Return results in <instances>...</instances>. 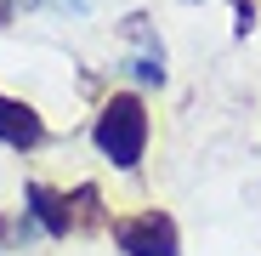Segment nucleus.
Returning <instances> with one entry per match:
<instances>
[{
    "mask_svg": "<svg viewBox=\"0 0 261 256\" xmlns=\"http://www.w3.org/2000/svg\"><path fill=\"white\" fill-rule=\"evenodd\" d=\"M0 245H6V222H0Z\"/></svg>",
    "mask_w": 261,
    "mask_h": 256,
    "instance_id": "nucleus-6",
    "label": "nucleus"
},
{
    "mask_svg": "<svg viewBox=\"0 0 261 256\" xmlns=\"http://www.w3.org/2000/svg\"><path fill=\"white\" fill-rule=\"evenodd\" d=\"M40 137H46V125H40V114L17 97H0V143L6 148H40Z\"/></svg>",
    "mask_w": 261,
    "mask_h": 256,
    "instance_id": "nucleus-3",
    "label": "nucleus"
},
{
    "mask_svg": "<svg viewBox=\"0 0 261 256\" xmlns=\"http://www.w3.org/2000/svg\"><path fill=\"white\" fill-rule=\"evenodd\" d=\"M114 239L125 256H176V222L165 211H142V217H119Z\"/></svg>",
    "mask_w": 261,
    "mask_h": 256,
    "instance_id": "nucleus-2",
    "label": "nucleus"
},
{
    "mask_svg": "<svg viewBox=\"0 0 261 256\" xmlns=\"http://www.w3.org/2000/svg\"><path fill=\"white\" fill-rule=\"evenodd\" d=\"M23 199H29V211H34V222L46 228L51 239L74 234V217H68V199H63V194H51L46 182H29V188H23Z\"/></svg>",
    "mask_w": 261,
    "mask_h": 256,
    "instance_id": "nucleus-4",
    "label": "nucleus"
},
{
    "mask_svg": "<svg viewBox=\"0 0 261 256\" xmlns=\"http://www.w3.org/2000/svg\"><path fill=\"white\" fill-rule=\"evenodd\" d=\"M29 6H85V0H29Z\"/></svg>",
    "mask_w": 261,
    "mask_h": 256,
    "instance_id": "nucleus-5",
    "label": "nucleus"
},
{
    "mask_svg": "<svg viewBox=\"0 0 261 256\" xmlns=\"http://www.w3.org/2000/svg\"><path fill=\"white\" fill-rule=\"evenodd\" d=\"M91 143H97V154L108 165L137 171L142 154H148V108H142V97H130V91L108 97L102 114H97V125H91Z\"/></svg>",
    "mask_w": 261,
    "mask_h": 256,
    "instance_id": "nucleus-1",
    "label": "nucleus"
}]
</instances>
